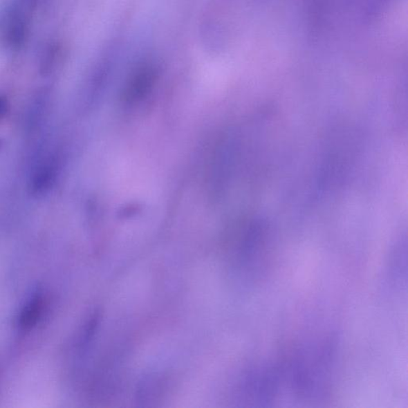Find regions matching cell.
Returning a JSON list of instances; mask_svg holds the SVG:
<instances>
[{
	"mask_svg": "<svg viewBox=\"0 0 408 408\" xmlns=\"http://www.w3.org/2000/svg\"><path fill=\"white\" fill-rule=\"evenodd\" d=\"M156 70L149 65L140 66L134 73L127 86L129 98H138L149 91L156 80Z\"/></svg>",
	"mask_w": 408,
	"mask_h": 408,
	"instance_id": "1",
	"label": "cell"
},
{
	"mask_svg": "<svg viewBox=\"0 0 408 408\" xmlns=\"http://www.w3.org/2000/svg\"><path fill=\"white\" fill-rule=\"evenodd\" d=\"M6 33L10 44L19 46L23 43L25 36L24 19L18 12H14L8 19Z\"/></svg>",
	"mask_w": 408,
	"mask_h": 408,
	"instance_id": "2",
	"label": "cell"
},
{
	"mask_svg": "<svg viewBox=\"0 0 408 408\" xmlns=\"http://www.w3.org/2000/svg\"><path fill=\"white\" fill-rule=\"evenodd\" d=\"M43 306V298L39 293H35L24 308L22 316H21V324L24 326H33V324L37 320Z\"/></svg>",
	"mask_w": 408,
	"mask_h": 408,
	"instance_id": "3",
	"label": "cell"
},
{
	"mask_svg": "<svg viewBox=\"0 0 408 408\" xmlns=\"http://www.w3.org/2000/svg\"><path fill=\"white\" fill-rule=\"evenodd\" d=\"M8 111V102L4 99L0 98V117L6 113Z\"/></svg>",
	"mask_w": 408,
	"mask_h": 408,
	"instance_id": "4",
	"label": "cell"
}]
</instances>
